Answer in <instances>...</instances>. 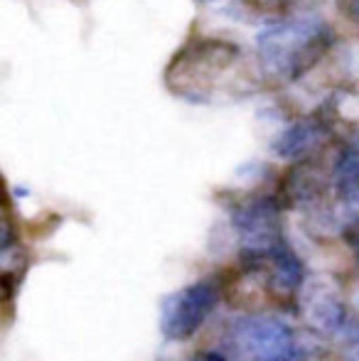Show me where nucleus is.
Segmentation results:
<instances>
[{
  "mask_svg": "<svg viewBox=\"0 0 359 361\" xmlns=\"http://www.w3.org/2000/svg\"><path fill=\"white\" fill-rule=\"evenodd\" d=\"M335 42L332 27L320 15H296L271 23L256 39L261 69L278 84H291L308 74Z\"/></svg>",
  "mask_w": 359,
  "mask_h": 361,
  "instance_id": "1",
  "label": "nucleus"
},
{
  "mask_svg": "<svg viewBox=\"0 0 359 361\" xmlns=\"http://www.w3.org/2000/svg\"><path fill=\"white\" fill-rule=\"evenodd\" d=\"M239 62V47L226 39L197 37L173 57L165 69L170 91L190 101H202L212 94L214 84Z\"/></svg>",
  "mask_w": 359,
  "mask_h": 361,
  "instance_id": "2",
  "label": "nucleus"
},
{
  "mask_svg": "<svg viewBox=\"0 0 359 361\" xmlns=\"http://www.w3.org/2000/svg\"><path fill=\"white\" fill-rule=\"evenodd\" d=\"M226 352L231 361H293L296 337L276 317H236L226 329Z\"/></svg>",
  "mask_w": 359,
  "mask_h": 361,
  "instance_id": "3",
  "label": "nucleus"
},
{
  "mask_svg": "<svg viewBox=\"0 0 359 361\" xmlns=\"http://www.w3.org/2000/svg\"><path fill=\"white\" fill-rule=\"evenodd\" d=\"M221 288L217 281H197L163 300L160 332L170 342H187L202 329L219 305Z\"/></svg>",
  "mask_w": 359,
  "mask_h": 361,
  "instance_id": "4",
  "label": "nucleus"
},
{
  "mask_svg": "<svg viewBox=\"0 0 359 361\" xmlns=\"http://www.w3.org/2000/svg\"><path fill=\"white\" fill-rule=\"evenodd\" d=\"M281 209L276 197H254L231 209V224L241 241L239 253H271L278 243L286 241L278 219Z\"/></svg>",
  "mask_w": 359,
  "mask_h": 361,
  "instance_id": "5",
  "label": "nucleus"
},
{
  "mask_svg": "<svg viewBox=\"0 0 359 361\" xmlns=\"http://www.w3.org/2000/svg\"><path fill=\"white\" fill-rule=\"evenodd\" d=\"M327 135H330V128H327L325 121L310 116V118H300L288 126L281 133V138L276 140L273 150L286 160H308L312 150H317L325 143Z\"/></svg>",
  "mask_w": 359,
  "mask_h": 361,
  "instance_id": "6",
  "label": "nucleus"
},
{
  "mask_svg": "<svg viewBox=\"0 0 359 361\" xmlns=\"http://www.w3.org/2000/svg\"><path fill=\"white\" fill-rule=\"evenodd\" d=\"M332 182L342 200H355L359 195V150L355 145H345L332 165Z\"/></svg>",
  "mask_w": 359,
  "mask_h": 361,
  "instance_id": "7",
  "label": "nucleus"
},
{
  "mask_svg": "<svg viewBox=\"0 0 359 361\" xmlns=\"http://www.w3.org/2000/svg\"><path fill=\"white\" fill-rule=\"evenodd\" d=\"M239 3L259 18H283L296 5V0H239Z\"/></svg>",
  "mask_w": 359,
  "mask_h": 361,
  "instance_id": "8",
  "label": "nucleus"
},
{
  "mask_svg": "<svg viewBox=\"0 0 359 361\" xmlns=\"http://www.w3.org/2000/svg\"><path fill=\"white\" fill-rule=\"evenodd\" d=\"M342 8H345L347 18L355 20V23H359V0H347V3L342 5Z\"/></svg>",
  "mask_w": 359,
  "mask_h": 361,
  "instance_id": "9",
  "label": "nucleus"
},
{
  "mask_svg": "<svg viewBox=\"0 0 359 361\" xmlns=\"http://www.w3.org/2000/svg\"><path fill=\"white\" fill-rule=\"evenodd\" d=\"M190 361H226V359L221 357L219 352H200V354H195Z\"/></svg>",
  "mask_w": 359,
  "mask_h": 361,
  "instance_id": "10",
  "label": "nucleus"
}]
</instances>
